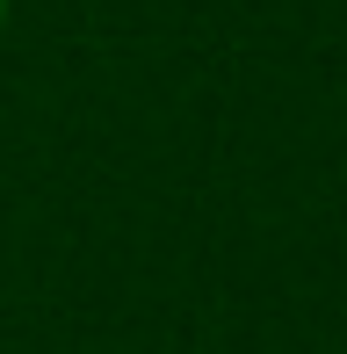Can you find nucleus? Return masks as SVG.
I'll return each mask as SVG.
<instances>
[{
    "label": "nucleus",
    "mask_w": 347,
    "mask_h": 354,
    "mask_svg": "<svg viewBox=\"0 0 347 354\" xmlns=\"http://www.w3.org/2000/svg\"><path fill=\"white\" fill-rule=\"evenodd\" d=\"M8 8H15V0H0V29H8Z\"/></svg>",
    "instance_id": "f257e3e1"
}]
</instances>
